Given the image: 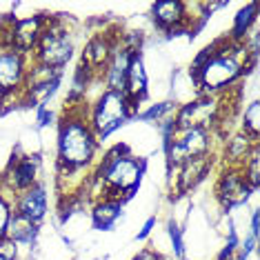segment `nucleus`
<instances>
[{"mask_svg": "<svg viewBox=\"0 0 260 260\" xmlns=\"http://www.w3.org/2000/svg\"><path fill=\"white\" fill-rule=\"evenodd\" d=\"M256 67V56L247 51L245 43L220 38L205 47L189 67V78L196 93L229 96L240 91V82Z\"/></svg>", "mask_w": 260, "mask_h": 260, "instance_id": "obj_1", "label": "nucleus"}, {"mask_svg": "<svg viewBox=\"0 0 260 260\" xmlns=\"http://www.w3.org/2000/svg\"><path fill=\"white\" fill-rule=\"evenodd\" d=\"M87 100H69L56 127V178H87L100 158V140L87 118Z\"/></svg>", "mask_w": 260, "mask_h": 260, "instance_id": "obj_2", "label": "nucleus"}, {"mask_svg": "<svg viewBox=\"0 0 260 260\" xmlns=\"http://www.w3.org/2000/svg\"><path fill=\"white\" fill-rule=\"evenodd\" d=\"M145 176H147L145 158L134 153L127 145L116 143L107 151L100 153V158L85 180L82 193L87 196L89 203L103 196L118 198L122 203H127V200L136 196Z\"/></svg>", "mask_w": 260, "mask_h": 260, "instance_id": "obj_3", "label": "nucleus"}, {"mask_svg": "<svg viewBox=\"0 0 260 260\" xmlns=\"http://www.w3.org/2000/svg\"><path fill=\"white\" fill-rule=\"evenodd\" d=\"M236 93H229V96L196 93L187 103H178L174 111L176 129H205V132H211L218 138H222L224 125H227V120H232L236 111Z\"/></svg>", "mask_w": 260, "mask_h": 260, "instance_id": "obj_4", "label": "nucleus"}, {"mask_svg": "<svg viewBox=\"0 0 260 260\" xmlns=\"http://www.w3.org/2000/svg\"><path fill=\"white\" fill-rule=\"evenodd\" d=\"M136 111L138 109L129 103V98L122 91L100 89L98 96L87 107V118H89V125L96 134V138L103 145L109 136H114L129 120H134Z\"/></svg>", "mask_w": 260, "mask_h": 260, "instance_id": "obj_5", "label": "nucleus"}, {"mask_svg": "<svg viewBox=\"0 0 260 260\" xmlns=\"http://www.w3.org/2000/svg\"><path fill=\"white\" fill-rule=\"evenodd\" d=\"M74 54L76 40L72 27L62 18V14L49 16V22L31 54V62L47 69H56V72H64V67L74 60Z\"/></svg>", "mask_w": 260, "mask_h": 260, "instance_id": "obj_6", "label": "nucleus"}, {"mask_svg": "<svg viewBox=\"0 0 260 260\" xmlns=\"http://www.w3.org/2000/svg\"><path fill=\"white\" fill-rule=\"evenodd\" d=\"M218 138L216 134L205 132V129H176L167 143H162L167 171L180 167L189 160L205 156H218Z\"/></svg>", "mask_w": 260, "mask_h": 260, "instance_id": "obj_7", "label": "nucleus"}, {"mask_svg": "<svg viewBox=\"0 0 260 260\" xmlns=\"http://www.w3.org/2000/svg\"><path fill=\"white\" fill-rule=\"evenodd\" d=\"M29 69H31L29 56L11 47H0V107L9 105L11 109V103L22 105Z\"/></svg>", "mask_w": 260, "mask_h": 260, "instance_id": "obj_8", "label": "nucleus"}, {"mask_svg": "<svg viewBox=\"0 0 260 260\" xmlns=\"http://www.w3.org/2000/svg\"><path fill=\"white\" fill-rule=\"evenodd\" d=\"M151 25L165 36H178L198 29L196 16L191 14V5L185 0H160L149 7ZM203 22V20H200Z\"/></svg>", "mask_w": 260, "mask_h": 260, "instance_id": "obj_9", "label": "nucleus"}, {"mask_svg": "<svg viewBox=\"0 0 260 260\" xmlns=\"http://www.w3.org/2000/svg\"><path fill=\"white\" fill-rule=\"evenodd\" d=\"M253 193L256 191L247 182L240 167H232V165H220L218 167L214 182V198L224 211L247 205Z\"/></svg>", "mask_w": 260, "mask_h": 260, "instance_id": "obj_10", "label": "nucleus"}, {"mask_svg": "<svg viewBox=\"0 0 260 260\" xmlns=\"http://www.w3.org/2000/svg\"><path fill=\"white\" fill-rule=\"evenodd\" d=\"M0 176H3V189L16 196V193L43 182V158L38 153L16 151Z\"/></svg>", "mask_w": 260, "mask_h": 260, "instance_id": "obj_11", "label": "nucleus"}, {"mask_svg": "<svg viewBox=\"0 0 260 260\" xmlns=\"http://www.w3.org/2000/svg\"><path fill=\"white\" fill-rule=\"evenodd\" d=\"M62 76L64 72H56V69H47V67H40V64L31 62L27 87H25V93H22V105L25 107H34V109L49 105V100L54 98V93L60 87Z\"/></svg>", "mask_w": 260, "mask_h": 260, "instance_id": "obj_12", "label": "nucleus"}, {"mask_svg": "<svg viewBox=\"0 0 260 260\" xmlns=\"http://www.w3.org/2000/svg\"><path fill=\"white\" fill-rule=\"evenodd\" d=\"M47 22H49V14H34V16L16 18L14 25L9 27L3 47H11V49H16V51H20V54L31 58L34 49H36L38 40L47 27Z\"/></svg>", "mask_w": 260, "mask_h": 260, "instance_id": "obj_13", "label": "nucleus"}, {"mask_svg": "<svg viewBox=\"0 0 260 260\" xmlns=\"http://www.w3.org/2000/svg\"><path fill=\"white\" fill-rule=\"evenodd\" d=\"M216 162H218V156H205V158H196V160H189L185 165H180V167L171 169L169 171L171 193L174 196H187V193H191L216 169Z\"/></svg>", "mask_w": 260, "mask_h": 260, "instance_id": "obj_14", "label": "nucleus"}, {"mask_svg": "<svg viewBox=\"0 0 260 260\" xmlns=\"http://www.w3.org/2000/svg\"><path fill=\"white\" fill-rule=\"evenodd\" d=\"M11 198H14V214L29 222L43 224L45 218L49 216V191L45 182H38Z\"/></svg>", "mask_w": 260, "mask_h": 260, "instance_id": "obj_15", "label": "nucleus"}, {"mask_svg": "<svg viewBox=\"0 0 260 260\" xmlns=\"http://www.w3.org/2000/svg\"><path fill=\"white\" fill-rule=\"evenodd\" d=\"M256 147H258L256 140H251L249 136L242 134L240 129H234V132L224 134L220 138V143H218V158H220V165L242 167Z\"/></svg>", "mask_w": 260, "mask_h": 260, "instance_id": "obj_16", "label": "nucleus"}, {"mask_svg": "<svg viewBox=\"0 0 260 260\" xmlns=\"http://www.w3.org/2000/svg\"><path fill=\"white\" fill-rule=\"evenodd\" d=\"M122 93L129 98V103H132L136 109H140V105L149 98V74H147L143 51H136V54L132 56Z\"/></svg>", "mask_w": 260, "mask_h": 260, "instance_id": "obj_17", "label": "nucleus"}, {"mask_svg": "<svg viewBox=\"0 0 260 260\" xmlns=\"http://www.w3.org/2000/svg\"><path fill=\"white\" fill-rule=\"evenodd\" d=\"M125 205L127 203H122V200H118V198H109V196L91 200L89 203L91 227L98 229V232H114L116 224L125 216Z\"/></svg>", "mask_w": 260, "mask_h": 260, "instance_id": "obj_18", "label": "nucleus"}, {"mask_svg": "<svg viewBox=\"0 0 260 260\" xmlns=\"http://www.w3.org/2000/svg\"><path fill=\"white\" fill-rule=\"evenodd\" d=\"M136 51L127 49L125 45H120L118 40L114 54L105 64L103 74H100V82H103V89H109V91H122L125 89V78H127V69H129V62H132V56Z\"/></svg>", "mask_w": 260, "mask_h": 260, "instance_id": "obj_19", "label": "nucleus"}, {"mask_svg": "<svg viewBox=\"0 0 260 260\" xmlns=\"http://www.w3.org/2000/svg\"><path fill=\"white\" fill-rule=\"evenodd\" d=\"M7 238L14 240L20 247V251H31L40 238V224L29 222L25 218L14 214V218L9 222V229H7Z\"/></svg>", "mask_w": 260, "mask_h": 260, "instance_id": "obj_20", "label": "nucleus"}, {"mask_svg": "<svg viewBox=\"0 0 260 260\" xmlns=\"http://www.w3.org/2000/svg\"><path fill=\"white\" fill-rule=\"evenodd\" d=\"M256 20H258V5L256 3L245 5V7H242L238 14H236L229 38L242 43V40H245L251 34V29H256Z\"/></svg>", "mask_w": 260, "mask_h": 260, "instance_id": "obj_21", "label": "nucleus"}, {"mask_svg": "<svg viewBox=\"0 0 260 260\" xmlns=\"http://www.w3.org/2000/svg\"><path fill=\"white\" fill-rule=\"evenodd\" d=\"M176 107H178V103H176L174 98H171V100H160V103L147 105L145 109H138V111H136L134 120H143V122H153V125H160V122H165L167 118L174 116Z\"/></svg>", "mask_w": 260, "mask_h": 260, "instance_id": "obj_22", "label": "nucleus"}, {"mask_svg": "<svg viewBox=\"0 0 260 260\" xmlns=\"http://www.w3.org/2000/svg\"><path fill=\"white\" fill-rule=\"evenodd\" d=\"M238 129L242 134L249 136L251 140H256L258 143V138H260V103L256 98H253L251 103H247V107L242 109Z\"/></svg>", "mask_w": 260, "mask_h": 260, "instance_id": "obj_23", "label": "nucleus"}, {"mask_svg": "<svg viewBox=\"0 0 260 260\" xmlns=\"http://www.w3.org/2000/svg\"><path fill=\"white\" fill-rule=\"evenodd\" d=\"M167 236H169L174 256L178 260H182V258H185V251H187V247H185V229H182L176 220H169L167 222Z\"/></svg>", "mask_w": 260, "mask_h": 260, "instance_id": "obj_24", "label": "nucleus"}, {"mask_svg": "<svg viewBox=\"0 0 260 260\" xmlns=\"http://www.w3.org/2000/svg\"><path fill=\"white\" fill-rule=\"evenodd\" d=\"M11 218H14V198L9 191L0 189V240L7 236Z\"/></svg>", "mask_w": 260, "mask_h": 260, "instance_id": "obj_25", "label": "nucleus"}, {"mask_svg": "<svg viewBox=\"0 0 260 260\" xmlns=\"http://www.w3.org/2000/svg\"><path fill=\"white\" fill-rule=\"evenodd\" d=\"M242 174H245V178L247 182L251 185L253 191H258V187H260V156H258V147L251 151V156L245 160V165H242Z\"/></svg>", "mask_w": 260, "mask_h": 260, "instance_id": "obj_26", "label": "nucleus"}, {"mask_svg": "<svg viewBox=\"0 0 260 260\" xmlns=\"http://www.w3.org/2000/svg\"><path fill=\"white\" fill-rule=\"evenodd\" d=\"M0 256L7 258V260H20L22 258V251H20V247L16 245L14 240L5 236V238L0 240Z\"/></svg>", "mask_w": 260, "mask_h": 260, "instance_id": "obj_27", "label": "nucleus"}, {"mask_svg": "<svg viewBox=\"0 0 260 260\" xmlns=\"http://www.w3.org/2000/svg\"><path fill=\"white\" fill-rule=\"evenodd\" d=\"M36 122L38 127H47L54 122V114H51L49 105H43V107H36Z\"/></svg>", "mask_w": 260, "mask_h": 260, "instance_id": "obj_28", "label": "nucleus"}, {"mask_svg": "<svg viewBox=\"0 0 260 260\" xmlns=\"http://www.w3.org/2000/svg\"><path fill=\"white\" fill-rule=\"evenodd\" d=\"M156 216H149V218H147V220H145V224H143V227H140V232L138 234H136V240H140V242H143V240H147V238H149V236L153 234V229H156Z\"/></svg>", "mask_w": 260, "mask_h": 260, "instance_id": "obj_29", "label": "nucleus"}, {"mask_svg": "<svg viewBox=\"0 0 260 260\" xmlns=\"http://www.w3.org/2000/svg\"><path fill=\"white\" fill-rule=\"evenodd\" d=\"M132 260H167V258L158 249H153V247H145V249H140Z\"/></svg>", "mask_w": 260, "mask_h": 260, "instance_id": "obj_30", "label": "nucleus"}, {"mask_svg": "<svg viewBox=\"0 0 260 260\" xmlns=\"http://www.w3.org/2000/svg\"><path fill=\"white\" fill-rule=\"evenodd\" d=\"M249 234L260 238V211L258 209H253L249 216Z\"/></svg>", "mask_w": 260, "mask_h": 260, "instance_id": "obj_31", "label": "nucleus"}, {"mask_svg": "<svg viewBox=\"0 0 260 260\" xmlns=\"http://www.w3.org/2000/svg\"><path fill=\"white\" fill-rule=\"evenodd\" d=\"M0 260H7V258H3V256H0Z\"/></svg>", "mask_w": 260, "mask_h": 260, "instance_id": "obj_32", "label": "nucleus"}]
</instances>
